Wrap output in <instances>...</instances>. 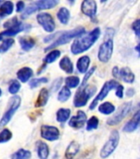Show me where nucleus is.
<instances>
[{
    "label": "nucleus",
    "mask_w": 140,
    "mask_h": 159,
    "mask_svg": "<svg viewBox=\"0 0 140 159\" xmlns=\"http://www.w3.org/2000/svg\"><path fill=\"white\" fill-rule=\"evenodd\" d=\"M101 37V29L95 27L93 30L82 35L74 40L70 47V51L74 55H79L89 50Z\"/></svg>",
    "instance_id": "1"
},
{
    "label": "nucleus",
    "mask_w": 140,
    "mask_h": 159,
    "mask_svg": "<svg viewBox=\"0 0 140 159\" xmlns=\"http://www.w3.org/2000/svg\"><path fill=\"white\" fill-rule=\"evenodd\" d=\"M85 33H86V29L83 27H77L74 29L69 30V31H66V32H59L58 33V37L55 39V41L54 42H52L49 47H47L45 49V52L52 51L55 47L67 44L71 40L81 37L82 35L85 34Z\"/></svg>",
    "instance_id": "2"
},
{
    "label": "nucleus",
    "mask_w": 140,
    "mask_h": 159,
    "mask_svg": "<svg viewBox=\"0 0 140 159\" xmlns=\"http://www.w3.org/2000/svg\"><path fill=\"white\" fill-rule=\"evenodd\" d=\"M96 85L87 84L85 86H80L74 98V105L76 108L84 107L88 100L96 93Z\"/></svg>",
    "instance_id": "3"
},
{
    "label": "nucleus",
    "mask_w": 140,
    "mask_h": 159,
    "mask_svg": "<svg viewBox=\"0 0 140 159\" xmlns=\"http://www.w3.org/2000/svg\"><path fill=\"white\" fill-rule=\"evenodd\" d=\"M120 133L118 130H113L111 132L108 140L105 143L103 147L100 151V157L101 158L106 159L111 156L114 152L116 151L120 143Z\"/></svg>",
    "instance_id": "4"
},
{
    "label": "nucleus",
    "mask_w": 140,
    "mask_h": 159,
    "mask_svg": "<svg viewBox=\"0 0 140 159\" xmlns=\"http://www.w3.org/2000/svg\"><path fill=\"white\" fill-rule=\"evenodd\" d=\"M120 83H119L117 80H108V81H106L104 83L103 86L101 89L100 92H99L98 94H96V97L94 98L93 100L91 101V104H90V106H89V109L90 110H92L97 106V104L100 101H102L103 99H105L107 95H108L109 92L111 91V90H116V88L120 85Z\"/></svg>",
    "instance_id": "5"
},
{
    "label": "nucleus",
    "mask_w": 140,
    "mask_h": 159,
    "mask_svg": "<svg viewBox=\"0 0 140 159\" xmlns=\"http://www.w3.org/2000/svg\"><path fill=\"white\" fill-rule=\"evenodd\" d=\"M131 109H132V102L129 101L124 103L120 106L118 110L112 116L109 118L108 120L106 121V124L110 126H115L116 124H120L130 112Z\"/></svg>",
    "instance_id": "6"
},
{
    "label": "nucleus",
    "mask_w": 140,
    "mask_h": 159,
    "mask_svg": "<svg viewBox=\"0 0 140 159\" xmlns=\"http://www.w3.org/2000/svg\"><path fill=\"white\" fill-rule=\"evenodd\" d=\"M114 51V42L111 38L106 40L99 47L97 58L102 63H107L111 60Z\"/></svg>",
    "instance_id": "7"
},
{
    "label": "nucleus",
    "mask_w": 140,
    "mask_h": 159,
    "mask_svg": "<svg viewBox=\"0 0 140 159\" xmlns=\"http://www.w3.org/2000/svg\"><path fill=\"white\" fill-rule=\"evenodd\" d=\"M20 104H21V98H20V96L15 95L12 98H11L8 109L3 114V116L2 117V119L0 120V128L4 127L5 125H7L9 123L10 120L12 119V116L16 113V111L19 109Z\"/></svg>",
    "instance_id": "8"
},
{
    "label": "nucleus",
    "mask_w": 140,
    "mask_h": 159,
    "mask_svg": "<svg viewBox=\"0 0 140 159\" xmlns=\"http://www.w3.org/2000/svg\"><path fill=\"white\" fill-rule=\"evenodd\" d=\"M36 20L46 32L51 33L55 29V22L50 13L40 12L36 16Z\"/></svg>",
    "instance_id": "9"
},
{
    "label": "nucleus",
    "mask_w": 140,
    "mask_h": 159,
    "mask_svg": "<svg viewBox=\"0 0 140 159\" xmlns=\"http://www.w3.org/2000/svg\"><path fill=\"white\" fill-rule=\"evenodd\" d=\"M40 136L47 141H57L60 137L59 129L51 125H42L40 128Z\"/></svg>",
    "instance_id": "10"
},
{
    "label": "nucleus",
    "mask_w": 140,
    "mask_h": 159,
    "mask_svg": "<svg viewBox=\"0 0 140 159\" xmlns=\"http://www.w3.org/2000/svg\"><path fill=\"white\" fill-rule=\"evenodd\" d=\"M81 11L85 16L91 18V21L96 20V12H97V5L94 0H84L82 2Z\"/></svg>",
    "instance_id": "11"
},
{
    "label": "nucleus",
    "mask_w": 140,
    "mask_h": 159,
    "mask_svg": "<svg viewBox=\"0 0 140 159\" xmlns=\"http://www.w3.org/2000/svg\"><path fill=\"white\" fill-rule=\"evenodd\" d=\"M87 122V117L86 113L83 110H79L77 112L76 115H74L69 119V126L75 129H79L83 128Z\"/></svg>",
    "instance_id": "12"
},
{
    "label": "nucleus",
    "mask_w": 140,
    "mask_h": 159,
    "mask_svg": "<svg viewBox=\"0 0 140 159\" xmlns=\"http://www.w3.org/2000/svg\"><path fill=\"white\" fill-rule=\"evenodd\" d=\"M32 4L33 5L36 12L39 10L51 9L59 4V1H56V0H40V1L32 2Z\"/></svg>",
    "instance_id": "13"
},
{
    "label": "nucleus",
    "mask_w": 140,
    "mask_h": 159,
    "mask_svg": "<svg viewBox=\"0 0 140 159\" xmlns=\"http://www.w3.org/2000/svg\"><path fill=\"white\" fill-rule=\"evenodd\" d=\"M79 151H80V144L78 142L72 141L67 147L64 152V157L66 159H74L77 154L78 153Z\"/></svg>",
    "instance_id": "14"
},
{
    "label": "nucleus",
    "mask_w": 140,
    "mask_h": 159,
    "mask_svg": "<svg viewBox=\"0 0 140 159\" xmlns=\"http://www.w3.org/2000/svg\"><path fill=\"white\" fill-rule=\"evenodd\" d=\"M91 63V59L88 56H83L78 60L77 61V69L78 70L79 73L82 74H86L88 71L89 66Z\"/></svg>",
    "instance_id": "15"
},
{
    "label": "nucleus",
    "mask_w": 140,
    "mask_h": 159,
    "mask_svg": "<svg viewBox=\"0 0 140 159\" xmlns=\"http://www.w3.org/2000/svg\"><path fill=\"white\" fill-rule=\"evenodd\" d=\"M120 79L122 80L124 82L127 84H132L134 82L135 80V75L134 72L131 70L130 68L125 66L121 68L120 70Z\"/></svg>",
    "instance_id": "16"
},
{
    "label": "nucleus",
    "mask_w": 140,
    "mask_h": 159,
    "mask_svg": "<svg viewBox=\"0 0 140 159\" xmlns=\"http://www.w3.org/2000/svg\"><path fill=\"white\" fill-rule=\"evenodd\" d=\"M59 68L64 70L66 74H72L74 72V63L68 56H64L59 63Z\"/></svg>",
    "instance_id": "17"
},
{
    "label": "nucleus",
    "mask_w": 140,
    "mask_h": 159,
    "mask_svg": "<svg viewBox=\"0 0 140 159\" xmlns=\"http://www.w3.org/2000/svg\"><path fill=\"white\" fill-rule=\"evenodd\" d=\"M49 90L46 88H42L39 93V95L37 97L36 101L35 103L36 108H40V107L45 106L47 102L49 100Z\"/></svg>",
    "instance_id": "18"
},
{
    "label": "nucleus",
    "mask_w": 140,
    "mask_h": 159,
    "mask_svg": "<svg viewBox=\"0 0 140 159\" xmlns=\"http://www.w3.org/2000/svg\"><path fill=\"white\" fill-rule=\"evenodd\" d=\"M36 152L40 159H48L49 156V146L43 141H38L36 143Z\"/></svg>",
    "instance_id": "19"
},
{
    "label": "nucleus",
    "mask_w": 140,
    "mask_h": 159,
    "mask_svg": "<svg viewBox=\"0 0 140 159\" xmlns=\"http://www.w3.org/2000/svg\"><path fill=\"white\" fill-rule=\"evenodd\" d=\"M33 75V70L30 67H22L17 71V76L20 81L22 83H26L29 80Z\"/></svg>",
    "instance_id": "20"
},
{
    "label": "nucleus",
    "mask_w": 140,
    "mask_h": 159,
    "mask_svg": "<svg viewBox=\"0 0 140 159\" xmlns=\"http://www.w3.org/2000/svg\"><path fill=\"white\" fill-rule=\"evenodd\" d=\"M27 25L23 24L22 22H20L19 24L17 25V26H15V27H12V28H9V29H7L4 32H2L0 33V35L2 36V37H12V36H16L17 33H19V32H22V31H24L26 30L28 27H27Z\"/></svg>",
    "instance_id": "21"
},
{
    "label": "nucleus",
    "mask_w": 140,
    "mask_h": 159,
    "mask_svg": "<svg viewBox=\"0 0 140 159\" xmlns=\"http://www.w3.org/2000/svg\"><path fill=\"white\" fill-rule=\"evenodd\" d=\"M19 42L22 49L25 52H28L31 49H32L36 45V41H35L34 38L31 37H27V36L20 37Z\"/></svg>",
    "instance_id": "22"
},
{
    "label": "nucleus",
    "mask_w": 140,
    "mask_h": 159,
    "mask_svg": "<svg viewBox=\"0 0 140 159\" xmlns=\"http://www.w3.org/2000/svg\"><path fill=\"white\" fill-rule=\"evenodd\" d=\"M13 2L11 1H6L3 2L2 4L0 5V17H6L7 16H9L12 14L13 12Z\"/></svg>",
    "instance_id": "23"
},
{
    "label": "nucleus",
    "mask_w": 140,
    "mask_h": 159,
    "mask_svg": "<svg viewBox=\"0 0 140 159\" xmlns=\"http://www.w3.org/2000/svg\"><path fill=\"white\" fill-rule=\"evenodd\" d=\"M57 18L62 24H68L69 22V19H70V12H69V10L65 7H60L58 12H57Z\"/></svg>",
    "instance_id": "24"
},
{
    "label": "nucleus",
    "mask_w": 140,
    "mask_h": 159,
    "mask_svg": "<svg viewBox=\"0 0 140 159\" xmlns=\"http://www.w3.org/2000/svg\"><path fill=\"white\" fill-rule=\"evenodd\" d=\"M71 110L69 108H60L56 112V120L59 123L64 124L69 119Z\"/></svg>",
    "instance_id": "25"
},
{
    "label": "nucleus",
    "mask_w": 140,
    "mask_h": 159,
    "mask_svg": "<svg viewBox=\"0 0 140 159\" xmlns=\"http://www.w3.org/2000/svg\"><path fill=\"white\" fill-rule=\"evenodd\" d=\"M98 111L104 115H110L116 111V106L111 102H104L98 106Z\"/></svg>",
    "instance_id": "26"
},
{
    "label": "nucleus",
    "mask_w": 140,
    "mask_h": 159,
    "mask_svg": "<svg viewBox=\"0 0 140 159\" xmlns=\"http://www.w3.org/2000/svg\"><path fill=\"white\" fill-rule=\"evenodd\" d=\"M61 56V52L59 50H52L45 56L44 58V62L45 64H51L57 59H59Z\"/></svg>",
    "instance_id": "27"
},
{
    "label": "nucleus",
    "mask_w": 140,
    "mask_h": 159,
    "mask_svg": "<svg viewBox=\"0 0 140 159\" xmlns=\"http://www.w3.org/2000/svg\"><path fill=\"white\" fill-rule=\"evenodd\" d=\"M71 90L69 88L65 85V86H63L61 88V89L59 90V94H58V96H57V99L60 102H66L69 100V99L71 97Z\"/></svg>",
    "instance_id": "28"
},
{
    "label": "nucleus",
    "mask_w": 140,
    "mask_h": 159,
    "mask_svg": "<svg viewBox=\"0 0 140 159\" xmlns=\"http://www.w3.org/2000/svg\"><path fill=\"white\" fill-rule=\"evenodd\" d=\"M80 84H81V80L79 79V77L76 75H70L65 78V84L69 89L77 88Z\"/></svg>",
    "instance_id": "29"
},
{
    "label": "nucleus",
    "mask_w": 140,
    "mask_h": 159,
    "mask_svg": "<svg viewBox=\"0 0 140 159\" xmlns=\"http://www.w3.org/2000/svg\"><path fill=\"white\" fill-rule=\"evenodd\" d=\"M32 157V152L29 150L21 148L12 155L11 159H30Z\"/></svg>",
    "instance_id": "30"
},
{
    "label": "nucleus",
    "mask_w": 140,
    "mask_h": 159,
    "mask_svg": "<svg viewBox=\"0 0 140 159\" xmlns=\"http://www.w3.org/2000/svg\"><path fill=\"white\" fill-rule=\"evenodd\" d=\"M139 126V123H138L137 120H135V119L132 118V119L124 126L123 131L126 132V133H132V132L135 131L136 129H138Z\"/></svg>",
    "instance_id": "31"
},
{
    "label": "nucleus",
    "mask_w": 140,
    "mask_h": 159,
    "mask_svg": "<svg viewBox=\"0 0 140 159\" xmlns=\"http://www.w3.org/2000/svg\"><path fill=\"white\" fill-rule=\"evenodd\" d=\"M99 126V119L96 116H91L87 122L86 129L87 131H91L94 129H96Z\"/></svg>",
    "instance_id": "32"
},
{
    "label": "nucleus",
    "mask_w": 140,
    "mask_h": 159,
    "mask_svg": "<svg viewBox=\"0 0 140 159\" xmlns=\"http://www.w3.org/2000/svg\"><path fill=\"white\" fill-rule=\"evenodd\" d=\"M12 138V132L9 129H4L0 133V143H7Z\"/></svg>",
    "instance_id": "33"
},
{
    "label": "nucleus",
    "mask_w": 140,
    "mask_h": 159,
    "mask_svg": "<svg viewBox=\"0 0 140 159\" xmlns=\"http://www.w3.org/2000/svg\"><path fill=\"white\" fill-rule=\"evenodd\" d=\"M21 89V84L17 80H12V82L10 83L9 87H8V91L10 94H16Z\"/></svg>",
    "instance_id": "34"
},
{
    "label": "nucleus",
    "mask_w": 140,
    "mask_h": 159,
    "mask_svg": "<svg viewBox=\"0 0 140 159\" xmlns=\"http://www.w3.org/2000/svg\"><path fill=\"white\" fill-rule=\"evenodd\" d=\"M48 82V78L46 77H41V78H37V79H32L30 80L29 85L32 89L36 88L41 84H45Z\"/></svg>",
    "instance_id": "35"
},
{
    "label": "nucleus",
    "mask_w": 140,
    "mask_h": 159,
    "mask_svg": "<svg viewBox=\"0 0 140 159\" xmlns=\"http://www.w3.org/2000/svg\"><path fill=\"white\" fill-rule=\"evenodd\" d=\"M14 44V40L12 38H7L2 41V43L0 45V52H5L8 51Z\"/></svg>",
    "instance_id": "36"
},
{
    "label": "nucleus",
    "mask_w": 140,
    "mask_h": 159,
    "mask_svg": "<svg viewBox=\"0 0 140 159\" xmlns=\"http://www.w3.org/2000/svg\"><path fill=\"white\" fill-rule=\"evenodd\" d=\"M96 66H93L91 67V69L88 70V71L87 72L86 74H85V75H84L83 79V80H82L81 82V86H85V85H87V81H88L89 78L92 75L94 74V72H95V70H96Z\"/></svg>",
    "instance_id": "37"
},
{
    "label": "nucleus",
    "mask_w": 140,
    "mask_h": 159,
    "mask_svg": "<svg viewBox=\"0 0 140 159\" xmlns=\"http://www.w3.org/2000/svg\"><path fill=\"white\" fill-rule=\"evenodd\" d=\"M20 22H21L18 21L17 17H12V19H9L8 21H7V22H5L4 24H3V27H4L5 28H7V29H9V28H12V27L18 25Z\"/></svg>",
    "instance_id": "38"
},
{
    "label": "nucleus",
    "mask_w": 140,
    "mask_h": 159,
    "mask_svg": "<svg viewBox=\"0 0 140 159\" xmlns=\"http://www.w3.org/2000/svg\"><path fill=\"white\" fill-rule=\"evenodd\" d=\"M62 82H63V79L62 78H58L53 82V84L51 85V90L52 91H56L60 88L62 84Z\"/></svg>",
    "instance_id": "39"
},
{
    "label": "nucleus",
    "mask_w": 140,
    "mask_h": 159,
    "mask_svg": "<svg viewBox=\"0 0 140 159\" xmlns=\"http://www.w3.org/2000/svg\"><path fill=\"white\" fill-rule=\"evenodd\" d=\"M116 91V95L118 97L119 99H123L124 97V86L122 84H120L116 89L115 90Z\"/></svg>",
    "instance_id": "40"
},
{
    "label": "nucleus",
    "mask_w": 140,
    "mask_h": 159,
    "mask_svg": "<svg viewBox=\"0 0 140 159\" xmlns=\"http://www.w3.org/2000/svg\"><path fill=\"white\" fill-rule=\"evenodd\" d=\"M132 29L134 32L140 30V18L139 19H137L136 21L133 22V24H132Z\"/></svg>",
    "instance_id": "41"
},
{
    "label": "nucleus",
    "mask_w": 140,
    "mask_h": 159,
    "mask_svg": "<svg viewBox=\"0 0 140 159\" xmlns=\"http://www.w3.org/2000/svg\"><path fill=\"white\" fill-rule=\"evenodd\" d=\"M120 70H121L119 69L118 66H115L112 69V75H113L114 78L116 79H120Z\"/></svg>",
    "instance_id": "42"
},
{
    "label": "nucleus",
    "mask_w": 140,
    "mask_h": 159,
    "mask_svg": "<svg viewBox=\"0 0 140 159\" xmlns=\"http://www.w3.org/2000/svg\"><path fill=\"white\" fill-rule=\"evenodd\" d=\"M25 8V2H22V1H19V2H17V12H22V10Z\"/></svg>",
    "instance_id": "43"
},
{
    "label": "nucleus",
    "mask_w": 140,
    "mask_h": 159,
    "mask_svg": "<svg viewBox=\"0 0 140 159\" xmlns=\"http://www.w3.org/2000/svg\"><path fill=\"white\" fill-rule=\"evenodd\" d=\"M135 34H136V36H138V38H139V42H138V45L136 46L134 49H135V51L138 54V57H140V30H138V31L135 32Z\"/></svg>",
    "instance_id": "44"
},
{
    "label": "nucleus",
    "mask_w": 140,
    "mask_h": 159,
    "mask_svg": "<svg viewBox=\"0 0 140 159\" xmlns=\"http://www.w3.org/2000/svg\"><path fill=\"white\" fill-rule=\"evenodd\" d=\"M126 96L127 97H133L134 94H135V90H134V89H133V88H129L127 90H126Z\"/></svg>",
    "instance_id": "45"
},
{
    "label": "nucleus",
    "mask_w": 140,
    "mask_h": 159,
    "mask_svg": "<svg viewBox=\"0 0 140 159\" xmlns=\"http://www.w3.org/2000/svg\"><path fill=\"white\" fill-rule=\"evenodd\" d=\"M2 39H3V37H2V36L0 35V42H1V41H2Z\"/></svg>",
    "instance_id": "46"
},
{
    "label": "nucleus",
    "mask_w": 140,
    "mask_h": 159,
    "mask_svg": "<svg viewBox=\"0 0 140 159\" xmlns=\"http://www.w3.org/2000/svg\"><path fill=\"white\" fill-rule=\"evenodd\" d=\"M1 94H2V90H1V89H0V96H1Z\"/></svg>",
    "instance_id": "47"
},
{
    "label": "nucleus",
    "mask_w": 140,
    "mask_h": 159,
    "mask_svg": "<svg viewBox=\"0 0 140 159\" xmlns=\"http://www.w3.org/2000/svg\"><path fill=\"white\" fill-rule=\"evenodd\" d=\"M2 2H1V1H0V5L2 4Z\"/></svg>",
    "instance_id": "48"
}]
</instances>
